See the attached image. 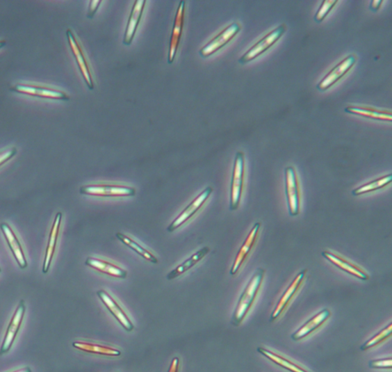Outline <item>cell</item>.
<instances>
[{
  "label": "cell",
  "mask_w": 392,
  "mask_h": 372,
  "mask_svg": "<svg viewBox=\"0 0 392 372\" xmlns=\"http://www.w3.org/2000/svg\"><path fill=\"white\" fill-rule=\"evenodd\" d=\"M266 273V269L259 268L256 270L250 282L247 283L240 295L235 313L233 314L231 323L234 325H240L250 314L260 292Z\"/></svg>",
  "instance_id": "cell-1"
},
{
  "label": "cell",
  "mask_w": 392,
  "mask_h": 372,
  "mask_svg": "<svg viewBox=\"0 0 392 372\" xmlns=\"http://www.w3.org/2000/svg\"><path fill=\"white\" fill-rule=\"evenodd\" d=\"M245 156L238 151L234 162L230 188V209H238L243 198L245 184Z\"/></svg>",
  "instance_id": "cell-2"
},
{
  "label": "cell",
  "mask_w": 392,
  "mask_h": 372,
  "mask_svg": "<svg viewBox=\"0 0 392 372\" xmlns=\"http://www.w3.org/2000/svg\"><path fill=\"white\" fill-rule=\"evenodd\" d=\"M285 193L289 213L295 217L300 214L301 208V189L296 169L293 166L286 167L284 171Z\"/></svg>",
  "instance_id": "cell-3"
},
{
  "label": "cell",
  "mask_w": 392,
  "mask_h": 372,
  "mask_svg": "<svg viewBox=\"0 0 392 372\" xmlns=\"http://www.w3.org/2000/svg\"><path fill=\"white\" fill-rule=\"evenodd\" d=\"M11 90L19 94L44 99L69 101L70 97L65 91L48 86L32 83H19L11 88Z\"/></svg>",
  "instance_id": "cell-4"
},
{
  "label": "cell",
  "mask_w": 392,
  "mask_h": 372,
  "mask_svg": "<svg viewBox=\"0 0 392 372\" xmlns=\"http://www.w3.org/2000/svg\"><path fill=\"white\" fill-rule=\"evenodd\" d=\"M286 30L285 24L280 25L263 36L259 42H256L252 48L248 49L245 54L239 58V63L246 64L258 58L268 51L271 47L281 39Z\"/></svg>",
  "instance_id": "cell-5"
},
{
  "label": "cell",
  "mask_w": 392,
  "mask_h": 372,
  "mask_svg": "<svg viewBox=\"0 0 392 372\" xmlns=\"http://www.w3.org/2000/svg\"><path fill=\"white\" fill-rule=\"evenodd\" d=\"M66 35L67 42H69L72 54L75 60H76L82 77L84 79L88 89L92 90L95 88V81L92 68H90L85 51L83 49L78 38L71 29H67Z\"/></svg>",
  "instance_id": "cell-6"
},
{
  "label": "cell",
  "mask_w": 392,
  "mask_h": 372,
  "mask_svg": "<svg viewBox=\"0 0 392 372\" xmlns=\"http://www.w3.org/2000/svg\"><path fill=\"white\" fill-rule=\"evenodd\" d=\"M213 193V188L209 186L204 189L199 195L188 204V206L181 211V213L168 226V231L170 233L175 232L181 226H183L198 213V211L206 204Z\"/></svg>",
  "instance_id": "cell-7"
},
{
  "label": "cell",
  "mask_w": 392,
  "mask_h": 372,
  "mask_svg": "<svg viewBox=\"0 0 392 372\" xmlns=\"http://www.w3.org/2000/svg\"><path fill=\"white\" fill-rule=\"evenodd\" d=\"M240 29L241 26L238 22H233L225 27L199 50L200 56L205 58L213 56L235 39Z\"/></svg>",
  "instance_id": "cell-8"
},
{
  "label": "cell",
  "mask_w": 392,
  "mask_h": 372,
  "mask_svg": "<svg viewBox=\"0 0 392 372\" xmlns=\"http://www.w3.org/2000/svg\"><path fill=\"white\" fill-rule=\"evenodd\" d=\"M81 195L95 197H132L136 195V189L131 186L118 184H90L83 186L79 191Z\"/></svg>",
  "instance_id": "cell-9"
},
{
  "label": "cell",
  "mask_w": 392,
  "mask_h": 372,
  "mask_svg": "<svg viewBox=\"0 0 392 372\" xmlns=\"http://www.w3.org/2000/svg\"><path fill=\"white\" fill-rule=\"evenodd\" d=\"M26 310L25 300H21L6 329L2 346L0 347V355H3L10 351L18 336L22 322H24Z\"/></svg>",
  "instance_id": "cell-10"
},
{
  "label": "cell",
  "mask_w": 392,
  "mask_h": 372,
  "mask_svg": "<svg viewBox=\"0 0 392 372\" xmlns=\"http://www.w3.org/2000/svg\"><path fill=\"white\" fill-rule=\"evenodd\" d=\"M186 3L185 0H181L178 6L174 22H173L169 45V65H171L173 63V62H174L179 47L181 39H182L186 19Z\"/></svg>",
  "instance_id": "cell-11"
},
{
  "label": "cell",
  "mask_w": 392,
  "mask_h": 372,
  "mask_svg": "<svg viewBox=\"0 0 392 372\" xmlns=\"http://www.w3.org/2000/svg\"><path fill=\"white\" fill-rule=\"evenodd\" d=\"M357 58L355 55L346 56L341 63H338L325 75L318 83V89L326 91L341 81L348 74L357 63Z\"/></svg>",
  "instance_id": "cell-12"
},
{
  "label": "cell",
  "mask_w": 392,
  "mask_h": 372,
  "mask_svg": "<svg viewBox=\"0 0 392 372\" xmlns=\"http://www.w3.org/2000/svg\"><path fill=\"white\" fill-rule=\"evenodd\" d=\"M307 269H304L297 273V275L292 280L291 284L286 288L284 293L282 294L280 300L277 303V305L273 311L272 314L270 316V321L275 322L280 317L286 308L288 307L292 300L295 297L296 294L302 286L304 279L306 277Z\"/></svg>",
  "instance_id": "cell-13"
},
{
  "label": "cell",
  "mask_w": 392,
  "mask_h": 372,
  "mask_svg": "<svg viewBox=\"0 0 392 372\" xmlns=\"http://www.w3.org/2000/svg\"><path fill=\"white\" fill-rule=\"evenodd\" d=\"M261 227V223H256L250 232L248 233L246 239L244 241L243 245L237 253V255L234 261L230 270V275L235 276L237 275L241 267L244 265L247 259L248 256L250 255L252 250L257 242L259 233Z\"/></svg>",
  "instance_id": "cell-14"
},
{
  "label": "cell",
  "mask_w": 392,
  "mask_h": 372,
  "mask_svg": "<svg viewBox=\"0 0 392 372\" xmlns=\"http://www.w3.org/2000/svg\"><path fill=\"white\" fill-rule=\"evenodd\" d=\"M322 256L324 258H326L329 262L334 265L338 269L348 273V275L360 280H364V282H366V280H369L368 273L363 268H361L360 266L350 261L343 256L329 252V250L323 252Z\"/></svg>",
  "instance_id": "cell-15"
},
{
  "label": "cell",
  "mask_w": 392,
  "mask_h": 372,
  "mask_svg": "<svg viewBox=\"0 0 392 372\" xmlns=\"http://www.w3.org/2000/svg\"><path fill=\"white\" fill-rule=\"evenodd\" d=\"M97 297L102 301L104 305L110 311L117 322L122 325V327L127 332H132L134 325L131 318L124 309L107 291L100 290L97 292Z\"/></svg>",
  "instance_id": "cell-16"
},
{
  "label": "cell",
  "mask_w": 392,
  "mask_h": 372,
  "mask_svg": "<svg viewBox=\"0 0 392 372\" xmlns=\"http://www.w3.org/2000/svg\"><path fill=\"white\" fill-rule=\"evenodd\" d=\"M63 215L62 212H58L56 215L54 223H52L49 234L47 249H45L44 258L42 266V273L47 275L49 271L51 264L56 254L57 243L58 241L60 230L63 223Z\"/></svg>",
  "instance_id": "cell-17"
},
{
  "label": "cell",
  "mask_w": 392,
  "mask_h": 372,
  "mask_svg": "<svg viewBox=\"0 0 392 372\" xmlns=\"http://www.w3.org/2000/svg\"><path fill=\"white\" fill-rule=\"evenodd\" d=\"M0 229L3 234L7 245H8L19 267L22 270L27 268L28 262L24 249L22 248L17 234L15 233L10 225L6 223L0 224Z\"/></svg>",
  "instance_id": "cell-18"
},
{
  "label": "cell",
  "mask_w": 392,
  "mask_h": 372,
  "mask_svg": "<svg viewBox=\"0 0 392 372\" xmlns=\"http://www.w3.org/2000/svg\"><path fill=\"white\" fill-rule=\"evenodd\" d=\"M146 4V0H136L133 3L124 35V44L125 45L132 44L135 35L137 34L142 14L145 13Z\"/></svg>",
  "instance_id": "cell-19"
},
{
  "label": "cell",
  "mask_w": 392,
  "mask_h": 372,
  "mask_svg": "<svg viewBox=\"0 0 392 372\" xmlns=\"http://www.w3.org/2000/svg\"><path fill=\"white\" fill-rule=\"evenodd\" d=\"M331 311L323 309L319 313L307 321L300 329L292 334L291 338L293 341H298L304 339L311 335L312 333L319 330L331 316Z\"/></svg>",
  "instance_id": "cell-20"
},
{
  "label": "cell",
  "mask_w": 392,
  "mask_h": 372,
  "mask_svg": "<svg viewBox=\"0 0 392 372\" xmlns=\"http://www.w3.org/2000/svg\"><path fill=\"white\" fill-rule=\"evenodd\" d=\"M85 265L95 270L112 277L125 279L127 277L126 270L114 263L101 259V258L89 257L85 261Z\"/></svg>",
  "instance_id": "cell-21"
},
{
  "label": "cell",
  "mask_w": 392,
  "mask_h": 372,
  "mask_svg": "<svg viewBox=\"0 0 392 372\" xmlns=\"http://www.w3.org/2000/svg\"><path fill=\"white\" fill-rule=\"evenodd\" d=\"M209 252L210 248L209 247H204L199 250L198 252H196L188 257V259L178 265L175 269L171 270L168 273V279L172 280L182 276L185 273L191 270L196 264H199Z\"/></svg>",
  "instance_id": "cell-22"
},
{
  "label": "cell",
  "mask_w": 392,
  "mask_h": 372,
  "mask_svg": "<svg viewBox=\"0 0 392 372\" xmlns=\"http://www.w3.org/2000/svg\"><path fill=\"white\" fill-rule=\"evenodd\" d=\"M78 350L89 354H95L108 357H118L122 355V352L118 349L105 345L89 343L85 341H74L72 344Z\"/></svg>",
  "instance_id": "cell-23"
},
{
  "label": "cell",
  "mask_w": 392,
  "mask_h": 372,
  "mask_svg": "<svg viewBox=\"0 0 392 372\" xmlns=\"http://www.w3.org/2000/svg\"><path fill=\"white\" fill-rule=\"evenodd\" d=\"M345 111L353 115H357L372 120L387 121L391 122L392 115L389 111H381L375 108L365 107V106H349Z\"/></svg>",
  "instance_id": "cell-24"
},
{
  "label": "cell",
  "mask_w": 392,
  "mask_h": 372,
  "mask_svg": "<svg viewBox=\"0 0 392 372\" xmlns=\"http://www.w3.org/2000/svg\"><path fill=\"white\" fill-rule=\"evenodd\" d=\"M258 352L265 356L266 358L269 359L270 362H274L277 366H280L290 372H310L299 366V364L293 362L285 357L278 355L272 351L269 350L266 348L259 347L257 349Z\"/></svg>",
  "instance_id": "cell-25"
},
{
  "label": "cell",
  "mask_w": 392,
  "mask_h": 372,
  "mask_svg": "<svg viewBox=\"0 0 392 372\" xmlns=\"http://www.w3.org/2000/svg\"><path fill=\"white\" fill-rule=\"evenodd\" d=\"M116 237L120 241H122L124 245L131 248L133 252L142 257L143 259L154 264L159 263L158 258L152 252H149V250L142 247L138 241L128 236V235L118 232L116 234Z\"/></svg>",
  "instance_id": "cell-26"
},
{
  "label": "cell",
  "mask_w": 392,
  "mask_h": 372,
  "mask_svg": "<svg viewBox=\"0 0 392 372\" xmlns=\"http://www.w3.org/2000/svg\"><path fill=\"white\" fill-rule=\"evenodd\" d=\"M391 180L392 175H386V176L368 181L367 184L353 189V191L352 192V195L360 196L381 191V189L389 186L391 184Z\"/></svg>",
  "instance_id": "cell-27"
},
{
  "label": "cell",
  "mask_w": 392,
  "mask_h": 372,
  "mask_svg": "<svg viewBox=\"0 0 392 372\" xmlns=\"http://www.w3.org/2000/svg\"><path fill=\"white\" fill-rule=\"evenodd\" d=\"M391 331L392 324L389 323L386 327H384L382 330L376 333L374 337L366 341V343L361 346V350L366 351L368 350V349H371L382 343L383 341L387 340L391 337Z\"/></svg>",
  "instance_id": "cell-28"
},
{
  "label": "cell",
  "mask_w": 392,
  "mask_h": 372,
  "mask_svg": "<svg viewBox=\"0 0 392 372\" xmlns=\"http://www.w3.org/2000/svg\"><path fill=\"white\" fill-rule=\"evenodd\" d=\"M337 3V0H323L318 12H316L315 15V21L320 24V22L327 18L329 13L334 10Z\"/></svg>",
  "instance_id": "cell-29"
},
{
  "label": "cell",
  "mask_w": 392,
  "mask_h": 372,
  "mask_svg": "<svg viewBox=\"0 0 392 372\" xmlns=\"http://www.w3.org/2000/svg\"><path fill=\"white\" fill-rule=\"evenodd\" d=\"M368 366L374 369H391L392 367V359L389 357V358L371 360L368 362Z\"/></svg>",
  "instance_id": "cell-30"
},
{
  "label": "cell",
  "mask_w": 392,
  "mask_h": 372,
  "mask_svg": "<svg viewBox=\"0 0 392 372\" xmlns=\"http://www.w3.org/2000/svg\"><path fill=\"white\" fill-rule=\"evenodd\" d=\"M17 154V149L12 147L0 151V167L8 163Z\"/></svg>",
  "instance_id": "cell-31"
},
{
  "label": "cell",
  "mask_w": 392,
  "mask_h": 372,
  "mask_svg": "<svg viewBox=\"0 0 392 372\" xmlns=\"http://www.w3.org/2000/svg\"><path fill=\"white\" fill-rule=\"evenodd\" d=\"M102 3L101 0H92L89 3L88 18L93 19L100 5Z\"/></svg>",
  "instance_id": "cell-32"
},
{
  "label": "cell",
  "mask_w": 392,
  "mask_h": 372,
  "mask_svg": "<svg viewBox=\"0 0 392 372\" xmlns=\"http://www.w3.org/2000/svg\"><path fill=\"white\" fill-rule=\"evenodd\" d=\"M179 359L178 357L173 358L169 368L168 372H179Z\"/></svg>",
  "instance_id": "cell-33"
},
{
  "label": "cell",
  "mask_w": 392,
  "mask_h": 372,
  "mask_svg": "<svg viewBox=\"0 0 392 372\" xmlns=\"http://www.w3.org/2000/svg\"><path fill=\"white\" fill-rule=\"evenodd\" d=\"M382 3V0H373L370 3V10H373V12L379 11Z\"/></svg>",
  "instance_id": "cell-34"
},
{
  "label": "cell",
  "mask_w": 392,
  "mask_h": 372,
  "mask_svg": "<svg viewBox=\"0 0 392 372\" xmlns=\"http://www.w3.org/2000/svg\"><path fill=\"white\" fill-rule=\"evenodd\" d=\"M11 372H33L32 369L29 367L22 368L16 371H13Z\"/></svg>",
  "instance_id": "cell-35"
},
{
  "label": "cell",
  "mask_w": 392,
  "mask_h": 372,
  "mask_svg": "<svg viewBox=\"0 0 392 372\" xmlns=\"http://www.w3.org/2000/svg\"><path fill=\"white\" fill-rule=\"evenodd\" d=\"M6 44V40H0V49H3Z\"/></svg>",
  "instance_id": "cell-36"
},
{
  "label": "cell",
  "mask_w": 392,
  "mask_h": 372,
  "mask_svg": "<svg viewBox=\"0 0 392 372\" xmlns=\"http://www.w3.org/2000/svg\"><path fill=\"white\" fill-rule=\"evenodd\" d=\"M1 271H2V269H1V268H0V273H1Z\"/></svg>",
  "instance_id": "cell-37"
}]
</instances>
